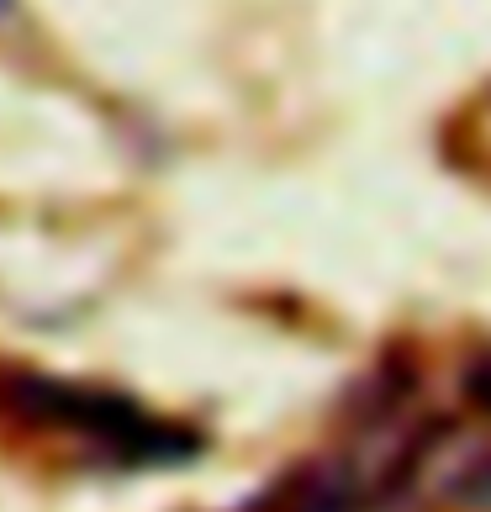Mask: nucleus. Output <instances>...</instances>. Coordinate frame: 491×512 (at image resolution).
<instances>
[{
    "mask_svg": "<svg viewBox=\"0 0 491 512\" xmlns=\"http://www.w3.org/2000/svg\"><path fill=\"white\" fill-rule=\"evenodd\" d=\"M444 502L449 507H465V512H491V444L460 454L455 465H449V476L439 481Z\"/></svg>",
    "mask_w": 491,
    "mask_h": 512,
    "instance_id": "obj_1",
    "label": "nucleus"
},
{
    "mask_svg": "<svg viewBox=\"0 0 491 512\" xmlns=\"http://www.w3.org/2000/svg\"><path fill=\"white\" fill-rule=\"evenodd\" d=\"M465 391H470V402H476V407L491 412V354H481L476 365L465 370Z\"/></svg>",
    "mask_w": 491,
    "mask_h": 512,
    "instance_id": "obj_2",
    "label": "nucleus"
},
{
    "mask_svg": "<svg viewBox=\"0 0 491 512\" xmlns=\"http://www.w3.org/2000/svg\"><path fill=\"white\" fill-rule=\"evenodd\" d=\"M11 6H16V0H0V22H6V16H11Z\"/></svg>",
    "mask_w": 491,
    "mask_h": 512,
    "instance_id": "obj_3",
    "label": "nucleus"
}]
</instances>
